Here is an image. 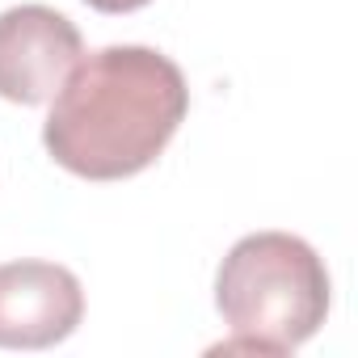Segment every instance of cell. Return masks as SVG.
Masks as SVG:
<instances>
[{
    "label": "cell",
    "instance_id": "277c9868",
    "mask_svg": "<svg viewBox=\"0 0 358 358\" xmlns=\"http://www.w3.org/2000/svg\"><path fill=\"white\" fill-rule=\"evenodd\" d=\"M85 287L55 262L0 266V350H47L76 333Z\"/></svg>",
    "mask_w": 358,
    "mask_h": 358
},
{
    "label": "cell",
    "instance_id": "3957f363",
    "mask_svg": "<svg viewBox=\"0 0 358 358\" xmlns=\"http://www.w3.org/2000/svg\"><path fill=\"white\" fill-rule=\"evenodd\" d=\"M85 38L72 17L51 5H13L0 13V97L17 106H43L59 93Z\"/></svg>",
    "mask_w": 358,
    "mask_h": 358
},
{
    "label": "cell",
    "instance_id": "5b68a950",
    "mask_svg": "<svg viewBox=\"0 0 358 358\" xmlns=\"http://www.w3.org/2000/svg\"><path fill=\"white\" fill-rule=\"evenodd\" d=\"M85 5L97 9V13H135V9L152 5V0H85Z\"/></svg>",
    "mask_w": 358,
    "mask_h": 358
},
{
    "label": "cell",
    "instance_id": "7a4b0ae2",
    "mask_svg": "<svg viewBox=\"0 0 358 358\" xmlns=\"http://www.w3.org/2000/svg\"><path fill=\"white\" fill-rule=\"evenodd\" d=\"M329 303L324 257L291 232L241 236L215 274V308L232 329L224 350L291 354L320 333Z\"/></svg>",
    "mask_w": 358,
    "mask_h": 358
},
{
    "label": "cell",
    "instance_id": "6da1fadb",
    "mask_svg": "<svg viewBox=\"0 0 358 358\" xmlns=\"http://www.w3.org/2000/svg\"><path fill=\"white\" fill-rule=\"evenodd\" d=\"M190 110V85L152 47H101L80 55L43 122L51 160L89 182L143 173L177 135Z\"/></svg>",
    "mask_w": 358,
    "mask_h": 358
}]
</instances>
